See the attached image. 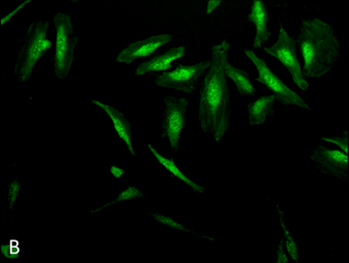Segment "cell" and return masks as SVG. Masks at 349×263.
<instances>
[{"label":"cell","instance_id":"d4e9b609","mask_svg":"<svg viewBox=\"0 0 349 263\" xmlns=\"http://www.w3.org/2000/svg\"><path fill=\"white\" fill-rule=\"evenodd\" d=\"M221 0H210L208 3V10H207V14L211 15L220 5H221Z\"/></svg>","mask_w":349,"mask_h":263},{"label":"cell","instance_id":"9a60e30c","mask_svg":"<svg viewBox=\"0 0 349 263\" xmlns=\"http://www.w3.org/2000/svg\"><path fill=\"white\" fill-rule=\"evenodd\" d=\"M225 74H226V77L233 80L240 95L252 96L256 94L257 90L254 87L247 72L243 70H239L233 67L231 64H229V62H227L225 65Z\"/></svg>","mask_w":349,"mask_h":263},{"label":"cell","instance_id":"603a6c76","mask_svg":"<svg viewBox=\"0 0 349 263\" xmlns=\"http://www.w3.org/2000/svg\"><path fill=\"white\" fill-rule=\"evenodd\" d=\"M277 263H288V258L284 252V238L281 240L278 249H277V258H276Z\"/></svg>","mask_w":349,"mask_h":263},{"label":"cell","instance_id":"52a82bcc","mask_svg":"<svg viewBox=\"0 0 349 263\" xmlns=\"http://www.w3.org/2000/svg\"><path fill=\"white\" fill-rule=\"evenodd\" d=\"M164 101L166 110L161 136L168 138L172 151L176 152L179 148L181 132L186 126V112L189 102L186 98H175L172 96H166Z\"/></svg>","mask_w":349,"mask_h":263},{"label":"cell","instance_id":"ba28073f","mask_svg":"<svg viewBox=\"0 0 349 263\" xmlns=\"http://www.w3.org/2000/svg\"><path fill=\"white\" fill-rule=\"evenodd\" d=\"M211 62H204L192 66L181 64L173 72H165L156 76V85L160 87L175 89L190 94L196 87L197 80L210 68Z\"/></svg>","mask_w":349,"mask_h":263},{"label":"cell","instance_id":"5b68a950","mask_svg":"<svg viewBox=\"0 0 349 263\" xmlns=\"http://www.w3.org/2000/svg\"><path fill=\"white\" fill-rule=\"evenodd\" d=\"M296 40L289 36L282 24H280L279 37L277 42L271 47H265L268 55L277 59L290 73L294 84L303 91H307L310 84L303 73V69L296 55Z\"/></svg>","mask_w":349,"mask_h":263},{"label":"cell","instance_id":"d6986e66","mask_svg":"<svg viewBox=\"0 0 349 263\" xmlns=\"http://www.w3.org/2000/svg\"><path fill=\"white\" fill-rule=\"evenodd\" d=\"M151 216L157 221L159 222L160 224H163L169 228H172V229H175V230H178V231H183V232H187V233H190V230H187L185 227H183L182 225L178 224L177 222H175L173 219L169 218V217H166V216H163V215H159V214H151Z\"/></svg>","mask_w":349,"mask_h":263},{"label":"cell","instance_id":"4fadbf2b","mask_svg":"<svg viewBox=\"0 0 349 263\" xmlns=\"http://www.w3.org/2000/svg\"><path fill=\"white\" fill-rule=\"evenodd\" d=\"M94 104H96L98 108H101L103 111L107 113V115L110 117L112 120L115 130L117 131L119 137L126 143L129 151L131 152L132 155H135V151L133 148V137H132V130H131V125L130 123L126 120L125 116L116 110L115 108L108 105L106 103H103L98 100H92Z\"/></svg>","mask_w":349,"mask_h":263},{"label":"cell","instance_id":"30bf717a","mask_svg":"<svg viewBox=\"0 0 349 263\" xmlns=\"http://www.w3.org/2000/svg\"><path fill=\"white\" fill-rule=\"evenodd\" d=\"M171 40L172 36L170 34H163L149 37L145 40L136 41L120 52L117 57V62L130 65L135 60L152 56L157 49L165 44H168L171 42Z\"/></svg>","mask_w":349,"mask_h":263},{"label":"cell","instance_id":"6da1fadb","mask_svg":"<svg viewBox=\"0 0 349 263\" xmlns=\"http://www.w3.org/2000/svg\"><path fill=\"white\" fill-rule=\"evenodd\" d=\"M230 48L231 44L226 40L212 47L211 65L199 92V124L217 143L221 142L230 125V90L225 74Z\"/></svg>","mask_w":349,"mask_h":263},{"label":"cell","instance_id":"8992f818","mask_svg":"<svg viewBox=\"0 0 349 263\" xmlns=\"http://www.w3.org/2000/svg\"><path fill=\"white\" fill-rule=\"evenodd\" d=\"M244 52L246 57L254 63L259 72L257 81L270 89L279 102L285 105H296L298 108L306 110L310 109L308 103L301 96L286 86L285 83L270 70L263 59H260L253 50H244Z\"/></svg>","mask_w":349,"mask_h":263},{"label":"cell","instance_id":"8fae6325","mask_svg":"<svg viewBox=\"0 0 349 263\" xmlns=\"http://www.w3.org/2000/svg\"><path fill=\"white\" fill-rule=\"evenodd\" d=\"M247 20L254 23L257 29V34L254 40V48H261L271 36V32L268 29L269 13L263 0H254L252 12L247 16Z\"/></svg>","mask_w":349,"mask_h":263},{"label":"cell","instance_id":"5bb4252c","mask_svg":"<svg viewBox=\"0 0 349 263\" xmlns=\"http://www.w3.org/2000/svg\"><path fill=\"white\" fill-rule=\"evenodd\" d=\"M276 100V96L273 94L262 96L257 101L249 103L247 105L249 125L255 126L264 124L267 117L274 114V104Z\"/></svg>","mask_w":349,"mask_h":263},{"label":"cell","instance_id":"2e32d148","mask_svg":"<svg viewBox=\"0 0 349 263\" xmlns=\"http://www.w3.org/2000/svg\"><path fill=\"white\" fill-rule=\"evenodd\" d=\"M148 148L149 150H151V152L154 154V156L157 159V161L164 167L166 168L173 176H175L177 179L183 181L187 186H189L194 192L196 193H204L205 192V188L202 187V186H199L198 184L194 183L193 181H191L188 177H186L178 168L177 166L175 165V162H174V159L172 157V159H166V157H164L163 155H161L151 144H148Z\"/></svg>","mask_w":349,"mask_h":263},{"label":"cell","instance_id":"cb8c5ba5","mask_svg":"<svg viewBox=\"0 0 349 263\" xmlns=\"http://www.w3.org/2000/svg\"><path fill=\"white\" fill-rule=\"evenodd\" d=\"M30 3H31V0H26V2H25L24 4H22L21 6H19V7H18V8H17L15 11H13V12H12L10 15L6 16V17H5V18L2 20V23H0V24H2V26H4V25L7 23V22H9V21H10V20H11V19H12V18H13V17L16 15V14H18V13L21 11V9L25 8V7H26L27 5H29Z\"/></svg>","mask_w":349,"mask_h":263},{"label":"cell","instance_id":"277c9868","mask_svg":"<svg viewBox=\"0 0 349 263\" xmlns=\"http://www.w3.org/2000/svg\"><path fill=\"white\" fill-rule=\"evenodd\" d=\"M55 26L57 31L56 54L54 59L55 74L59 79H66L74 62V50L78 37L73 36V26L69 15L59 13L56 15Z\"/></svg>","mask_w":349,"mask_h":263},{"label":"cell","instance_id":"3957f363","mask_svg":"<svg viewBox=\"0 0 349 263\" xmlns=\"http://www.w3.org/2000/svg\"><path fill=\"white\" fill-rule=\"evenodd\" d=\"M48 26V22L39 21L29 27L15 67V75L20 82H27L30 79L36 63L52 48L53 43L46 37Z\"/></svg>","mask_w":349,"mask_h":263},{"label":"cell","instance_id":"44dd1931","mask_svg":"<svg viewBox=\"0 0 349 263\" xmlns=\"http://www.w3.org/2000/svg\"><path fill=\"white\" fill-rule=\"evenodd\" d=\"M20 189H21V185L20 183L15 180L13 183H11L9 185V192H8V199L10 201V208H13L14 203L17 200V197L20 193Z\"/></svg>","mask_w":349,"mask_h":263},{"label":"cell","instance_id":"7c38bea8","mask_svg":"<svg viewBox=\"0 0 349 263\" xmlns=\"http://www.w3.org/2000/svg\"><path fill=\"white\" fill-rule=\"evenodd\" d=\"M185 56V47H175L169 50L164 55L158 56L153 60L142 63L135 71L136 76H142L147 73L167 71L172 69V63L178 59H181Z\"/></svg>","mask_w":349,"mask_h":263},{"label":"cell","instance_id":"7402d4cb","mask_svg":"<svg viewBox=\"0 0 349 263\" xmlns=\"http://www.w3.org/2000/svg\"><path fill=\"white\" fill-rule=\"evenodd\" d=\"M19 244L17 243L16 245H12V242L10 245H3L2 246V252L6 257L9 258H18L19 253H20V247L18 246Z\"/></svg>","mask_w":349,"mask_h":263},{"label":"cell","instance_id":"7a4b0ae2","mask_svg":"<svg viewBox=\"0 0 349 263\" xmlns=\"http://www.w3.org/2000/svg\"><path fill=\"white\" fill-rule=\"evenodd\" d=\"M304 59L305 77L321 78L338 62L339 41L334 28L319 18L303 20L296 40Z\"/></svg>","mask_w":349,"mask_h":263},{"label":"cell","instance_id":"ffe728a7","mask_svg":"<svg viewBox=\"0 0 349 263\" xmlns=\"http://www.w3.org/2000/svg\"><path fill=\"white\" fill-rule=\"evenodd\" d=\"M322 140L338 145L339 148H341V150L344 153L348 154V132L347 131H344L343 135L340 137H327V138L323 137Z\"/></svg>","mask_w":349,"mask_h":263},{"label":"cell","instance_id":"9c48e42d","mask_svg":"<svg viewBox=\"0 0 349 263\" xmlns=\"http://www.w3.org/2000/svg\"><path fill=\"white\" fill-rule=\"evenodd\" d=\"M317 168L325 175L339 179L348 178L349 157L342 150L318 146L311 156Z\"/></svg>","mask_w":349,"mask_h":263},{"label":"cell","instance_id":"e0dca14e","mask_svg":"<svg viewBox=\"0 0 349 263\" xmlns=\"http://www.w3.org/2000/svg\"><path fill=\"white\" fill-rule=\"evenodd\" d=\"M277 209L279 212V216H280V222H281V226L284 232V242H285V246L287 249V252L289 253V255L291 256V258L295 261V262H299V253H298V248L296 245V242L294 241L293 237L291 236L290 232L288 231V229L285 226V221H284V216L283 213L281 212V209L279 206H277Z\"/></svg>","mask_w":349,"mask_h":263},{"label":"cell","instance_id":"ac0fdd59","mask_svg":"<svg viewBox=\"0 0 349 263\" xmlns=\"http://www.w3.org/2000/svg\"><path fill=\"white\" fill-rule=\"evenodd\" d=\"M143 196H144L143 193H142L139 189H137L136 187H133V186H129L126 190L122 191V192L118 195V197H117L113 202L108 203L107 205H105V206L102 207V208H105V207H107V206H109V205H112V204H115V203H118V202H122V201H126V200L143 198ZM102 208H98L97 210H95L94 213L99 212V210H101Z\"/></svg>","mask_w":349,"mask_h":263}]
</instances>
